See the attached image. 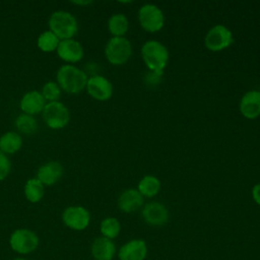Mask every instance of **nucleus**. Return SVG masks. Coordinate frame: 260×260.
<instances>
[{"label": "nucleus", "instance_id": "obj_1", "mask_svg": "<svg viewBox=\"0 0 260 260\" xmlns=\"http://www.w3.org/2000/svg\"><path fill=\"white\" fill-rule=\"evenodd\" d=\"M87 79L86 72L72 64L62 65L56 72V82L61 90L69 94H78L83 91Z\"/></svg>", "mask_w": 260, "mask_h": 260}, {"label": "nucleus", "instance_id": "obj_2", "mask_svg": "<svg viewBox=\"0 0 260 260\" xmlns=\"http://www.w3.org/2000/svg\"><path fill=\"white\" fill-rule=\"evenodd\" d=\"M49 30L60 41L74 39L78 31V21L69 11L56 10L51 13L48 19Z\"/></svg>", "mask_w": 260, "mask_h": 260}, {"label": "nucleus", "instance_id": "obj_3", "mask_svg": "<svg viewBox=\"0 0 260 260\" xmlns=\"http://www.w3.org/2000/svg\"><path fill=\"white\" fill-rule=\"evenodd\" d=\"M141 57L149 71L162 73L169 62V51L162 43L148 40L141 47Z\"/></svg>", "mask_w": 260, "mask_h": 260}, {"label": "nucleus", "instance_id": "obj_4", "mask_svg": "<svg viewBox=\"0 0 260 260\" xmlns=\"http://www.w3.org/2000/svg\"><path fill=\"white\" fill-rule=\"evenodd\" d=\"M132 46L125 37H112L105 46V57L112 65L125 64L131 57Z\"/></svg>", "mask_w": 260, "mask_h": 260}, {"label": "nucleus", "instance_id": "obj_5", "mask_svg": "<svg viewBox=\"0 0 260 260\" xmlns=\"http://www.w3.org/2000/svg\"><path fill=\"white\" fill-rule=\"evenodd\" d=\"M39 236L32 230L20 228L14 230L9 237V246L19 255H27L36 251L39 247Z\"/></svg>", "mask_w": 260, "mask_h": 260}, {"label": "nucleus", "instance_id": "obj_6", "mask_svg": "<svg viewBox=\"0 0 260 260\" xmlns=\"http://www.w3.org/2000/svg\"><path fill=\"white\" fill-rule=\"evenodd\" d=\"M42 116L46 126L53 130H60L66 127L70 121L69 109L60 101L47 103Z\"/></svg>", "mask_w": 260, "mask_h": 260}, {"label": "nucleus", "instance_id": "obj_7", "mask_svg": "<svg viewBox=\"0 0 260 260\" xmlns=\"http://www.w3.org/2000/svg\"><path fill=\"white\" fill-rule=\"evenodd\" d=\"M140 26L148 32L159 31L165 24L162 10L155 4L146 3L142 5L137 13Z\"/></svg>", "mask_w": 260, "mask_h": 260}, {"label": "nucleus", "instance_id": "obj_8", "mask_svg": "<svg viewBox=\"0 0 260 260\" xmlns=\"http://www.w3.org/2000/svg\"><path fill=\"white\" fill-rule=\"evenodd\" d=\"M234 42L232 30L223 24L213 25L204 37V46L211 52H219L230 47Z\"/></svg>", "mask_w": 260, "mask_h": 260}, {"label": "nucleus", "instance_id": "obj_9", "mask_svg": "<svg viewBox=\"0 0 260 260\" xmlns=\"http://www.w3.org/2000/svg\"><path fill=\"white\" fill-rule=\"evenodd\" d=\"M61 219L68 229L80 232L89 225L90 213L88 209L81 205H71L63 210Z\"/></svg>", "mask_w": 260, "mask_h": 260}, {"label": "nucleus", "instance_id": "obj_10", "mask_svg": "<svg viewBox=\"0 0 260 260\" xmlns=\"http://www.w3.org/2000/svg\"><path fill=\"white\" fill-rule=\"evenodd\" d=\"M85 90L93 100L106 102L112 98L114 88L112 82L107 77L100 74H93L88 77Z\"/></svg>", "mask_w": 260, "mask_h": 260}, {"label": "nucleus", "instance_id": "obj_11", "mask_svg": "<svg viewBox=\"0 0 260 260\" xmlns=\"http://www.w3.org/2000/svg\"><path fill=\"white\" fill-rule=\"evenodd\" d=\"M57 56L65 62V64L78 63L84 56V49L80 42L75 39H68L60 41L56 50Z\"/></svg>", "mask_w": 260, "mask_h": 260}, {"label": "nucleus", "instance_id": "obj_12", "mask_svg": "<svg viewBox=\"0 0 260 260\" xmlns=\"http://www.w3.org/2000/svg\"><path fill=\"white\" fill-rule=\"evenodd\" d=\"M144 221L152 226H161L169 220L170 214L166 205L160 202H149L145 204L141 211Z\"/></svg>", "mask_w": 260, "mask_h": 260}, {"label": "nucleus", "instance_id": "obj_13", "mask_svg": "<svg viewBox=\"0 0 260 260\" xmlns=\"http://www.w3.org/2000/svg\"><path fill=\"white\" fill-rule=\"evenodd\" d=\"M64 174V167L58 160H49L39 167L36 178L44 186H53L60 181Z\"/></svg>", "mask_w": 260, "mask_h": 260}, {"label": "nucleus", "instance_id": "obj_14", "mask_svg": "<svg viewBox=\"0 0 260 260\" xmlns=\"http://www.w3.org/2000/svg\"><path fill=\"white\" fill-rule=\"evenodd\" d=\"M147 256V246L142 239H133L119 248V260H144Z\"/></svg>", "mask_w": 260, "mask_h": 260}, {"label": "nucleus", "instance_id": "obj_15", "mask_svg": "<svg viewBox=\"0 0 260 260\" xmlns=\"http://www.w3.org/2000/svg\"><path fill=\"white\" fill-rule=\"evenodd\" d=\"M47 102L42 95L40 90L32 89L26 91L19 101V108L23 114L36 116L41 114L46 106Z\"/></svg>", "mask_w": 260, "mask_h": 260}, {"label": "nucleus", "instance_id": "obj_16", "mask_svg": "<svg viewBox=\"0 0 260 260\" xmlns=\"http://www.w3.org/2000/svg\"><path fill=\"white\" fill-rule=\"evenodd\" d=\"M241 114L247 119H256L260 116V90L247 91L239 104Z\"/></svg>", "mask_w": 260, "mask_h": 260}, {"label": "nucleus", "instance_id": "obj_17", "mask_svg": "<svg viewBox=\"0 0 260 260\" xmlns=\"http://www.w3.org/2000/svg\"><path fill=\"white\" fill-rule=\"evenodd\" d=\"M116 252L114 241L103 236L95 238L90 246V254L94 260H113Z\"/></svg>", "mask_w": 260, "mask_h": 260}, {"label": "nucleus", "instance_id": "obj_18", "mask_svg": "<svg viewBox=\"0 0 260 260\" xmlns=\"http://www.w3.org/2000/svg\"><path fill=\"white\" fill-rule=\"evenodd\" d=\"M144 197L139 193V191L137 189L130 188L120 194L117 204L121 211L125 213H130L142 207Z\"/></svg>", "mask_w": 260, "mask_h": 260}, {"label": "nucleus", "instance_id": "obj_19", "mask_svg": "<svg viewBox=\"0 0 260 260\" xmlns=\"http://www.w3.org/2000/svg\"><path fill=\"white\" fill-rule=\"evenodd\" d=\"M22 144V137L17 131H7L0 136V151L6 155L19 151Z\"/></svg>", "mask_w": 260, "mask_h": 260}, {"label": "nucleus", "instance_id": "obj_20", "mask_svg": "<svg viewBox=\"0 0 260 260\" xmlns=\"http://www.w3.org/2000/svg\"><path fill=\"white\" fill-rule=\"evenodd\" d=\"M23 194L28 202L38 203L45 195V186L37 178H29L23 186Z\"/></svg>", "mask_w": 260, "mask_h": 260}, {"label": "nucleus", "instance_id": "obj_21", "mask_svg": "<svg viewBox=\"0 0 260 260\" xmlns=\"http://www.w3.org/2000/svg\"><path fill=\"white\" fill-rule=\"evenodd\" d=\"M129 29V20L124 13H114L108 19V30L112 37H124Z\"/></svg>", "mask_w": 260, "mask_h": 260}, {"label": "nucleus", "instance_id": "obj_22", "mask_svg": "<svg viewBox=\"0 0 260 260\" xmlns=\"http://www.w3.org/2000/svg\"><path fill=\"white\" fill-rule=\"evenodd\" d=\"M137 190L143 197H154L160 190V182L153 175H146L138 183Z\"/></svg>", "mask_w": 260, "mask_h": 260}, {"label": "nucleus", "instance_id": "obj_23", "mask_svg": "<svg viewBox=\"0 0 260 260\" xmlns=\"http://www.w3.org/2000/svg\"><path fill=\"white\" fill-rule=\"evenodd\" d=\"M60 40L49 29L41 32L37 39V47L44 53L56 52Z\"/></svg>", "mask_w": 260, "mask_h": 260}, {"label": "nucleus", "instance_id": "obj_24", "mask_svg": "<svg viewBox=\"0 0 260 260\" xmlns=\"http://www.w3.org/2000/svg\"><path fill=\"white\" fill-rule=\"evenodd\" d=\"M14 126L19 134L22 133L25 135H30L37 131L38 122L35 116L21 113L15 118Z\"/></svg>", "mask_w": 260, "mask_h": 260}, {"label": "nucleus", "instance_id": "obj_25", "mask_svg": "<svg viewBox=\"0 0 260 260\" xmlns=\"http://www.w3.org/2000/svg\"><path fill=\"white\" fill-rule=\"evenodd\" d=\"M121 231L120 221L113 216H109L104 218L100 223V232L103 237L114 240L117 238Z\"/></svg>", "mask_w": 260, "mask_h": 260}, {"label": "nucleus", "instance_id": "obj_26", "mask_svg": "<svg viewBox=\"0 0 260 260\" xmlns=\"http://www.w3.org/2000/svg\"><path fill=\"white\" fill-rule=\"evenodd\" d=\"M40 91H41L42 95L44 96V99L47 103L60 101L61 93H62V90H61L60 86L58 85V83L56 81H53V80L47 81L43 85V87Z\"/></svg>", "mask_w": 260, "mask_h": 260}, {"label": "nucleus", "instance_id": "obj_27", "mask_svg": "<svg viewBox=\"0 0 260 260\" xmlns=\"http://www.w3.org/2000/svg\"><path fill=\"white\" fill-rule=\"evenodd\" d=\"M11 171V161L8 155L0 151V181L5 180Z\"/></svg>", "mask_w": 260, "mask_h": 260}, {"label": "nucleus", "instance_id": "obj_28", "mask_svg": "<svg viewBox=\"0 0 260 260\" xmlns=\"http://www.w3.org/2000/svg\"><path fill=\"white\" fill-rule=\"evenodd\" d=\"M161 75H162V73L149 71L147 76H146V81H150V85H155L159 82V80L161 78Z\"/></svg>", "mask_w": 260, "mask_h": 260}, {"label": "nucleus", "instance_id": "obj_29", "mask_svg": "<svg viewBox=\"0 0 260 260\" xmlns=\"http://www.w3.org/2000/svg\"><path fill=\"white\" fill-rule=\"evenodd\" d=\"M252 198L256 202V204L260 205V183L254 185L252 188Z\"/></svg>", "mask_w": 260, "mask_h": 260}, {"label": "nucleus", "instance_id": "obj_30", "mask_svg": "<svg viewBox=\"0 0 260 260\" xmlns=\"http://www.w3.org/2000/svg\"><path fill=\"white\" fill-rule=\"evenodd\" d=\"M71 3L72 4H74V5H79V6H86V5H90L91 3H92V1H89V0H87V1H80V0H77V1H71Z\"/></svg>", "mask_w": 260, "mask_h": 260}, {"label": "nucleus", "instance_id": "obj_31", "mask_svg": "<svg viewBox=\"0 0 260 260\" xmlns=\"http://www.w3.org/2000/svg\"><path fill=\"white\" fill-rule=\"evenodd\" d=\"M13 260H26L24 257H16V258H14Z\"/></svg>", "mask_w": 260, "mask_h": 260}]
</instances>
